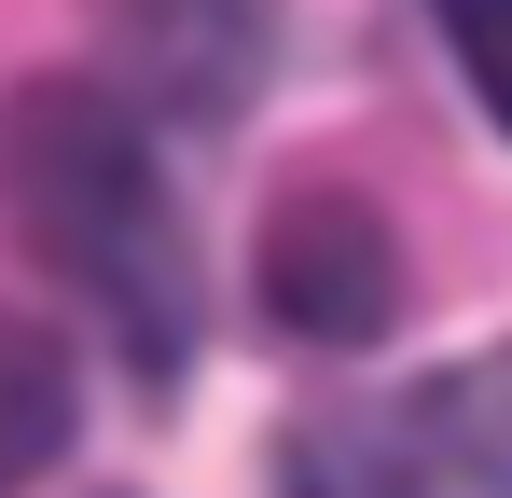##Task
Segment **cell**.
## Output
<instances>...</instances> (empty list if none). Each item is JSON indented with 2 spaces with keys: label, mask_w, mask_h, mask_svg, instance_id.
Here are the masks:
<instances>
[{
  "label": "cell",
  "mask_w": 512,
  "mask_h": 498,
  "mask_svg": "<svg viewBox=\"0 0 512 498\" xmlns=\"http://www.w3.org/2000/svg\"><path fill=\"white\" fill-rule=\"evenodd\" d=\"M56 457H70V346L0 305V498L42 485Z\"/></svg>",
  "instance_id": "4"
},
{
  "label": "cell",
  "mask_w": 512,
  "mask_h": 498,
  "mask_svg": "<svg viewBox=\"0 0 512 498\" xmlns=\"http://www.w3.org/2000/svg\"><path fill=\"white\" fill-rule=\"evenodd\" d=\"M277 498H512V346L305 415L277 443Z\"/></svg>",
  "instance_id": "2"
},
{
  "label": "cell",
  "mask_w": 512,
  "mask_h": 498,
  "mask_svg": "<svg viewBox=\"0 0 512 498\" xmlns=\"http://www.w3.org/2000/svg\"><path fill=\"white\" fill-rule=\"evenodd\" d=\"M443 56L485 97V125H512V14H443Z\"/></svg>",
  "instance_id": "6"
},
{
  "label": "cell",
  "mask_w": 512,
  "mask_h": 498,
  "mask_svg": "<svg viewBox=\"0 0 512 498\" xmlns=\"http://www.w3.org/2000/svg\"><path fill=\"white\" fill-rule=\"evenodd\" d=\"M111 56H139V70H153V97H167L180 125H222V111H236V83H250V28H125V42H111Z\"/></svg>",
  "instance_id": "5"
},
{
  "label": "cell",
  "mask_w": 512,
  "mask_h": 498,
  "mask_svg": "<svg viewBox=\"0 0 512 498\" xmlns=\"http://www.w3.org/2000/svg\"><path fill=\"white\" fill-rule=\"evenodd\" d=\"M14 208H28V249L56 263V291L167 388L194 360V249H180L153 125L111 83H28L14 97Z\"/></svg>",
  "instance_id": "1"
},
{
  "label": "cell",
  "mask_w": 512,
  "mask_h": 498,
  "mask_svg": "<svg viewBox=\"0 0 512 498\" xmlns=\"http://www.w3.org/2000/svg\"><path fill=\"white\" fill-rule=\"evenodd\" d=\"M263 305H277V332H305V346L388 332L402 319V236H388V208H360L346 180H305L263 222Z\"/></svg>",
  "instance_id": "3"
}]
</instances>
